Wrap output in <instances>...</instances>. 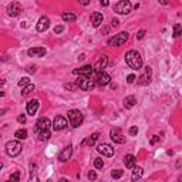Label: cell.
Returning <instances> with one entry per match:
<instances>
[{
  "label": "cell",
  "mask_w": 182,
  "mask_h": 182,
  "mask_svg": "<svg viewBox=\"0 0 182 182\" xmlns=\"http://www.w3.org/2000/svg\"><path fill=\"white\" fill-rule=\"evenodd\" d=\"M125 63L133 70H141L142 68V57L135 50H130L125 53Z\"/></svg>",
  "instance_id": "cell-1"
},
{
  "label": "cell",
  "mask_w": 182,
  "mask_h": 182,
  "mask_svg": "<svg viewBox=\"0 0 182 182\" xmlns=\"http://www.w3.org/2000/svg\"><path fill=\"white\" fill-rule=\"evenodd\" d=\"M67 115H68V122H70V125L73 128H78L84 121V114L80 110H70Z\"/></svg>",
  "instance_id": "cell-2"
},
{
  "label": "cell",
  "mask_w": 182,
  "mask_h": 182,
  "mask_svg": "<svg viewBox=\"0 0 182 182\" xmlns=\"http://www.w3.org/2000/svg\"><path fill=\"white\" fill-rule=\"evenodd\" d=\"M75 84H77V87L80 90H83V91H91V90L97 86L96 81L91 80V77H86V75H80V77L77 78V81H75Z\"/></svg>",
  "instance_id": "cell-3"
},
{
  "label": "cell",
  "mask_w": 182,
  "mask_h": 182,
  "mask_svg": "<svg viewBox=\"0 0 182 182\" xmlns=\"http://www.w3.org/2000/svg\"><path fill=\"white\" fill-rule=\"evenodd\" d=\"M50 127H51V121L47 117H40L36 122V127H34V133L37 134H43V133H49Z\"/></svg>",
  "instance_id": "cell-4"
},
{
  "label": "cell",
  "mask_w": 182,
  "mask_h": 182,
  "mask_svg": "<svg viewBox=\"0 0 182 182\" xmlns=\"http://www.w3.org/2000/svg\"><path fill=\"white\" fill-rule=\"evenodd\" d=\"M4 148H6V154L9 155V157L14 158V157H17V155L22 152L23 145L20 144V141H9Z\"/></svg>",
  "instance_id": "cell-5"
},
{
  "label": "cell",
  "mask_w": 182,
  "mask_h": 182,
  "mask_svg": "<svg viewBox=\"0 0 182 182\" xmlns=\"http://www.w3.org/2000/svg\"><path fill=\"white\" fill-rule=\"evenodd\" d=\"M128 36H130V34L127 33V31H121V33L115 34L114 37L108 39L107 44H108V46H111V47H120V46H122L127 40H128Z\"/></svg>",
  "instance_id": "cell-6"
},
{
  "label": "cell",
  "mask_w": 182,
  "mask_h": 182,
  "mask_svg": "<svg viewBox=\"0 0 182 182\" xmlns=\"http://www.w3.org/2000/svg\"><path fill=\"white\" fill-rule=\"evenodd\" d=\"M114 10L118 14H128L133 10V4H131L130 0H120L114 6Z\"/></svg>",
  "instance_id": "cell-7"
},
{
  "label": "cell",
  "mask_w": 182,
  "mask_h": 182,
  "mask_svg": "<svg viewBox=\"0 0 182 182\" xmlns=\"http://www.w3.org/2000/svg\"><path fill=\"white\" fill-rule=\"evenodd\" d=\"M6 10H7V14H9L10 17H17V16L23 12L22 4H20L19 2H12V3H9Z\"/></svg>",
  "instance_id": "cell-8"
},
{
  "label": "cell",
  "mask_w": 182,
  "mask_h": 182,
  "mask_svg": "<svg viewBox=\"0 0 182 182\" xmlns=\"http://www.w3.org/2000/svg\"><path fill=\"white\" fill-rule=\"evenodd\" d=\"M110 138H111L115 144H124V142H125V137L121 134V130L117 128V127H115V128H111V131H110Z\"/></svg>",
  "instance_id": "cell-9"
},
{
  "label": "cell",
  "mask_w": 182,
  "mask_h": 182,
  "mask_svg": "<svg viewBox=\"0 0 182 182\" xmlns=\"http://www.w3.org/2000/svg\"><path fill=\"white\" fill-rule=\"evenodd\" d=\"M53 130L54 131H63L65 128V127L68 125L67 120H65L64 117H61V115H57L56 118H54V121H53Z\"/></svg>",
  "instance_id": "cell-10"
},
{
  "label": "cell",
  "mask_w": 182,
  "mask_h": 182,
  "mask_svg": "<svg viewBox=\"0 0 182 182\" xmlns=\"http://www.w3.org/2000/svg\"><path fill=\"white\" fill-rule=\"evenodd\" d=\"M93 73H94L93 65H90V64L83 65V67H80V68H74V70H73V74H74V75H86V77H91Z\"/></svg>",
  "instance_id": "cell-11"
},
{
  "label": "cell",
  "mask_w": 182,
  "mask_h": 182,
  "mask_svg": "<svg viewBox=\"0 0 182 182\" xmlns=\"http://www.w3.org/2000/svg\"><path fill=\"white\" fill-rule=\"evenodd\" d=\"M111 83V77L110 74H107L105 71H101V73H97V77H96V84L97 86H108V84Z\"/></svg>",
  "instance_id": "cell-12"
},
{
  "label": "cell",
  "mask_w": 182,
  "mask_h": 182,
  "mask_svg": "<svg viewBox=\"0 0 182 182\" xmlns=\"http://www.w3.org/2000/svg\"><path fill=\"white\" fill-rule=\"evenodd\" d=\"M97 151H98L101 155L107 157V158H110V157L114 155V148H112L110 144H105V142H102V144H100L98 147H97Z\"/></svg>",
  "instance_id": "cell-13"
},
{
  "label": "cell",
  "mask_w": 182,
  "mask_h": 182,
  "mask_svg": "<svg viewBox=\"0 0 182 182\" xmlns=\"http://www.w3.org/2000/svg\"><path fill=\"white\" fill-rule=\"evenodd\" d=\"M151 75H152L151 67H145L144 74H141L138 78V84L139 86H148V84L151 83Z\"/></svg>",
  "instance_id": "cell-14"
},
{
  "label": "cell",
  "mask_w": 182,
  "mask_h": 182,
  "mask_svg": "<svg viewBox=\"0 0 182 182\" xmlns=\"http://www.w3.org/2000/svg\"><path fill=\"white\" fill-rule=\"evenodd\" d=\"M71 155H73V145L68 144L67 147H64V148H63V151L60 152L57 158H59L60 162H65V161H68L71 158Z\"/></svg>",
  "instance_id": "cell-15"
},
{
  "label": "cell",
  "mask_w": 182,
  "mask_h": 182,
  "mask_svg": "<svg viewBox=\"0 0 182 182\" xmlns=\"http://www.w3.org/2000/svg\"><path fill=\"white\" fill-rule=\"evenodd\" d=\"M47 50L44 47H31V49L27 50V54L30 57H37V59H41V57L46 56Z\"/></svg>",
  "instance_id": "cell-16"
},
{
  "label": "cell",
  "mask_w": 182,
  "mask_h": 182,
  "mask_svg": "<svg viewBox=\"0 0 182 182\" xmlns=\"http://www.w3.org/2000/svg\"><path fill=\"white\" fill-rule=\"evenodd\" d=\"M107 64H108V57L107 56H101L100 57V60L96 63V64L93 65V70H94V73H101V71H104V68L107 67Z\"/></svg>",
  "instance_id": "cell-17"
},
{
  "label": "cell",
  "mask_w": 182,
  "mask_h": 182,
  "mask_svg": "<svg viewBox=\"0 0 182 182\" xmlns=\"http://www.w3.org/2000/svg\"><path fill=\"white\" fill-rule=\"evenodd\" d=\"M49 26H50V20H49V17H46V16H41L40 19H39V22H37V24H36V30L37 31H46L47 29H49Z\"/></svg>",
  "instance_id": "cell-18"
},
{
  "label": "cell",
  "mask_w": 182,
  "mask_h": 182,
  "mask_svg": "<svg viewBox=\"0 0 182 182\" xmlns=\"http://www.w3.org/2000/svg\"><path fill=\"white\" fill-rule=\"evenodd\" d=\"M39 105H40V102H39V100H30V101L27 102V107H26V110H27V114L29 115H34L36 112H37L39 110Z\"/></svg>",
  "instance_id": "cell-19"
},
{
  "label": "cell",
  "mask_w": 182,
  "mask_h": 182,
  "mask_svg": "<svg viewBox=\"0 0 182 182\" xmlns=\"http://www.w3.org/2000/svg\"><path fill=\"white\" fill-rule=\"evenodd\" d=\"M102 22H104V16L100 12H94L91 14V24H93V27H96V29L100 27L102 24Z\"/></svg>",
  "instance_id": "cell-20"
},
{
  "label": "cell",
  "mask_w": 182,
  "mask_h": 182,
  "mask_svg": "<svg viewBox=\"0 0 182 182\" xmlns=\"http://www.w3.org/2000/svg\"><path fill=\"white\" fill-rule=\"evenodd\" d=\"M124 165H125V168H130V169H133V168L137 165V158L134 157L133 154L125 155V158H124Z\"/></svg>",
  "instance_id": "cell-21"
},
{
  "label": "cell",
  "mask_w": 182,
  "mask_h": 182,
  "mask_svg": "<svg viewBox=\"0 0 182 182\" xmlns=\"http://www.w3.org/2000/svg\"><path fill=\"white\" fill-rule=\"evenodd\" d=\"M142 175H144V169H142L141 167H134L133 168V174H131V181H133V182L139 181V179L142 178Z\"/></svg>",
  "instance_id": "cell-22"
},
{
  "label": "cell",
  "mask_w": 182,
  "mask_h": 182,
  "mask_svg": "<svg viewBox=\"0 0 182 182\" xmlns=\"http://www.w3.org/2000/svg\"><path fill=\"white\" fill-rule=\"evenodd\" d=\"M98 137H100V134H98V133L91 134V135H90L88 138H86L83 142H81V147H86V145H88V147H93V145L96 144V141L98 139Z\"/></svg>",
  "instance_id": "cell-23"
},
{
  "label": "cell",
  "mask_w": 182,
  "mask_h": 182,
  "mask_svg": "<svg viewBox=\"0 0 182 182\" xmlns=\"http://www.w3.org/2000/svg\"><path fill=\"white\" fill-rule=\"evenodd\" d=\"M137 105V98H135V96H128V97H125L124 98V107L125 108H133V107H135Z\"/></svg>",
  "instance_id": "cell-24"
},
{
  "label": "cell",
  "mask_w": 182,
  "mask_h": 182,
  "mask_svg": "<svg viewBox=\"0 0 182 182\" xmlns=\"http://www.w3.org/2000/svg\"><path fill=\"white\" fill-rule=\"evenodd\" d=\"M61 19L67 23H74L75 20H77V16H75L74 13H71V12H64L61 14Z\"/></svg>",
  "instance_id": "cell-25"
},
{
  "label": "cell",
  "mask_w": 182,
  "mask_h": 182,
  "mask_svg": "<svg viewBox=\"0 0 182 182\" xmlns=\"http://www.w3.org/2000/svg\"><path fill=\"white\" fill-rule=\"evenodd\" d=\"M14 137L17 139H26V138H27V130H23V128H20V130H17L14 133Z\"/></svg>",
  "instance_id": "cell-26"
},
{
  "label": "cell",
  "mask_w": 182,
  "mask_h": 182,
  "mask_svg": "<svg viewBox=\"0 0 182 182\" xmlns=\"http://www.w3.org/2000/svg\"><path fill=\"white\" fill-rule=\"evenodd\" d=\"M33 90H34V86H33V84H29V86H26V87H23V91H22V96H29V94H30L31 93V91H33Z\"/></svg>",
  "instance_id": "cell-27"
},
{
  "label": "cell",
  "mask_w": 182,
  "mask_h": 182,
  "mask_svg": "<svg viewBox=\"0 0 182 182\" xmlns=\"http://www.w3.org/2000/svg\"><path fill=\"white\" fill-rule=\"evenodd\" d=\"M122 175H124V171H122V169H114V171L111 172V176H112L114 179H120Z\"/></svg>",
  "instance_id": "cell-28"
},
{
  "label": "cell",
  "mask_w": 182,
  "mask_h": 182,
  "mask_svg": "<svg viewBox=\"0 0 182 182\" xmlns=\"http://www.w3.org/2000/svg\"><path fill=\"white\" fill-rule=\"evenodd\" d=\"M29 84H30V78H29V77H23V78H20V81H19V84H17V86H19L20 88H23V87L29 86Z\"/></svg>",
  "instance_id": "cell-29"
},
{
  "label": "cell",
  "mask_w": 182,
  "mask_h": 182,
  "mask_svg": "<svg viewBox=\"0 0 182 182\" xmlns=\"http://www.w3.org/2000/svg\"><path fill=\"white\" fill-rule=\"evenodd\" d=\"M181 30H182V27H181V24L179 23H176L175 26H174V37H179L181 36Z\"/></svg>",
  "instance_id": "cell-30"
},
{
  "label": "cell",
  "mask_w": 182,
  "mask_h": 182,
  "mask_svg": "<svg viewBox=\"0 0 182 182\" xmlns=\"http://www.w3.org/2000/svg\"><path fill=\"white\" fill-rule=\"evenodd\" d=\"M50 137H51V133H43V134H39L37 135V138H39V141H47V139H50Z\"/></svg>",
  "instance_id": "cell-31"
},
{
  "label": "cell",
  "mask_w": 182,
  "mask_h": 182,
  "mask_svg": "<svg viewBox=\"0 0 182 182\" xmlns=\"http://www.w3.org/2000/svg\"><path fill=\"white\" fill-rule=\"evenodd\" d=\"M94 167H96V169H102L104 162H102L101 158H96V159H94Z\"/></svg>",
  "instance_id": "cell-32"
},
{
  "label": "cell",
  "mask_w": 182,
  "mask_h": 182,
  "mask_svg": "<svg viewBox=\"0 0 182 182\" xmlns=\"http://www.w3.org/2000/svg\"><path fill=\"white\" fill-rule=\"evenodd\" d=\"M9 181H12V182H19L20 181V172L19 171H16V172H13L12 174V176H10V179Z\"/></svg>",
  "instance_id": "cell-33"
},
{
  "label": "cell",
  "mask_w": 182,
  "mask_h": 182,
  "mask_svg": "<svg viewBox=\"0 0 182 182\" xmlns=\"http://www.w3.org/2000/svg\"><path fill=\"white\" fill-rule=\"evenodd\" d=\"M64 88L65 90H70V91H75L78 87H77V84H75V83H70V84H65Z\"/></svg>",
  "instance_id": "cell-34"
},
{
  "label": "cell",
  "mask_w": 182,
  "mask_h": 182,
  "mask_svg": "<svg viewBox=\"0 0 182 182\" xmlns=\"http://www.w3.org/2000/svg\"><path fill=\"white\" fill-rule=\"evenodd\" d=\"M36 70H37V67H36V65H27V67H26V71H27L29 74H34V73H36Z\"/></svg>",
  "instance_id": "cell-35"
},
{
  "label": "cell",
  "mask_w": 182,
  "mask_h": 182,
  "mask_svg": "<svg viewBox=\"0 0 182 182\" xmlns=\"http://www.w3.org/2000/svg\"><path fill=\"white\" fill-rule=\"evenodd\" d=\"M128 133H130V135H131V137L137 135V134H138V127H137V125L131 127V128H130V131H128Z\"/></svg>",
  "instance_id": "cell-36"
},
{
  "label": "cell",
  "mask_w": 182,
  "mask_h": 182,
  "mask_svg": "<svg viewBox=\"0 0 182 182\" xmlns=\"http://www.w3.org/2000/svg\"><path fill=\"white\" fill-rule=\"evenodd\" d=\"M88 179L91 182L96 181V179H97V172H96V171H90V172H88Z\"/></svg>",
  "instance_id": "cell-37"
},
{
  "label": "cell",
  "mask_w": 182,
  "mask_h": 182,
  "mask_svg": "<svg viewBox=\"0 0 182 182\" xmlns=\"http://www.w3.org/2000/svg\"><path fill=\"white\" fill-rule=\"evenodd\" d=\"M29 182H40V181H39V176L36 174H31L30 178H29Z\"/></svg>",
  "instance_id": "cell-38"
},
{
  "label": "cell",
  "mask_w": 182,
  "mask_h": 182,
  "mask_svg": "<svg viewBox=\"0 0 182 182\" xmlns=\"http://www.w3.org/2000/svg\"><path fill=\"white\" fill-rule=\"evenodd\" d=\"M134 81H135V75H134V74H130L128 77H127V83H128V84H133Z\"/></svg>",
  "instance_id": "cell-39"
},
{
  "label": "cell",
  "mask_w": 182,
  "mask_h": 182,
  "mask_svg": "<svg viewBox=\"0 0 182 182\" xmlns=\"http://www.w3.org/2000/svg\"><path fill=\"white\" fill-rule=\"evenodd\" d=\"M144 36H145V30H139L138 33H137V39H138V40H142Z\"/></svg>",
  "instance_id": "cell-40"
},
{
  "label": "cell",
  "mask_w": 182,
  "mask_h": 182,
  "mask_svg": "<svg viewBox=\"0 0 182 182\" xmlns=\"http://www.w3.org/2000/svg\"><path fill=\"white\" fill-rule=\"evenodd\" d=\"M63 30H64V27H63V26H56V27H54V33H56V34L63 33Z\"/></svg>",
  "instance_id": "cell-41"
},
{
  "label": "cell",
  "mask_w": 182,
  "mask_h": 182,
  "mask_svg": "<svg viewBox=\"0 0 182 182\" xmlns=\"http://www.w3.org/2000/svg\"><path fill=\"white\" fill-rule=\"evenodd\" d=\"M158 141H159V137H158V135H154V137L151 138V141H149V144H151V145H155Z\"/></svg>",
  "instance_id": "cell-42"
},
{
  "label": "cell",
  "mask_w": 182,
  "mask_h": 182,
  "mask_svg": "<svg viewBox=\"0 0 182 182\" xmlns=\"http://www.w3.org/2000/svg\"><path fill=\"white\" fill-rule=\"evenodd\" d=\"M17 121H19L20 124H26V115L24 114L19 115V117H17Z\"/></svg>",
  "instance_id": "cell-43"
},
{
  "label": "cell",
  "mask_w": 182,
  "mask_h": 182,
  "mask_svg": "<svg viewBox=\"0 0 182 182\" xmlns=\"http://www.w3.org/2000/svg\"><path fill=\"white\" fill-rule=\"evenodd\" d=\"M118 24H120V22H118V19H112V20H111V26H112V27H117Z\"/></svg>",
  "instance_id": "cell-44"
},
{
  "label": "cell",
  "mask_w": 182,
  "mask_h": 182,
  "mask_svg": "<svg viewBox=\"0 0 182 182\" xmlns=\"http://www.w3.org/2000/svg\"><path fill=\"white\" fill-rule=\"evenodd\" d=\"M7 111H9L7 108H2V110H0V115H4V114H6Z\"/></svg>",
  "instance_id": "cell-45"
},
{
  "label": "cell",
  "mask_w": 182,
  "mask_h": 182,
  "mask_svg": "<svg viewBox=\"0 0 182 182\" xmlns=\"http://www.w3.org/2000/svg\"><path fill=\"white\" fill-rule=\"evenodd\" d=\"M100 3H101V6H108V4H110V3H108V2H107V0H104V2H102V0H101V2H100Z\"/></svg>",
  "instance_id": "cell-46"
},
{
  "label": "cell",
  "mask_w": 182,
  "mask_h": 182,
  "mask_svg": "<svg viewBox=\"0 0 182 182\" xmlns=\"http://www.w3.org/2000/svg\"><path fill=\"white\" fill-rule=\"evenodd\" d=\"M59 182H70V181H68V179H65V178H60Z\"/></svg>",
  "instance_id": "cell-47"
},
{
  "label": "cell",
  "mask_w": 182,
  "mask_h": 182,
  "mask_svg": "<svg viewBox=\"0 0 182 182\" xmlns=\"http://www.w3.org/2000/svg\"><path fill=\"white\" fill-rule=\"evenodd\" d=\"M3 84H4V80H0V87L3 86Z\"/></svg>",
  "instance_id": "cell-48"
},
{
  "label": "cell",
  "mask_w": 182,
  "mask_h": 182,
  "mask_svg": "<svg viewBox=\"0 0 182 182\" xmlns=\"http://www.w3.org/2000/svg\"><path fill=\"white\" fill-rule=\"evenodd\" d=\"M0 97H4V93H3V91H0Z\"/></svg>",
  "instance_id": "cell-49"
},
{
  "label": "cell",
  "mask_w": 182,
  "mask_h": 182,
  "mask_svg": "<svg viewBox=\"0 0 182 182\" xmlns=\"http://www.w3.org/2000/svg\"><path fill=\"white\" fill-rule=\"evenodd\" d=\"M2 168H3V162H0V171H2Z\"/></svg>",
  "instance_id": "cell-50"
},
{
  "label": "cell",
  "mask_w": 182,
  "mask_h": 182,
  "mask_svg": "<svg viewBox=\"0 0 182 182\" xmlns=\"http://www.w3.org/2000/svg\"><path fill=\"white\" fill-rule=\"evenodd\" d=\"M7 182H12V181H7Z\"/></svg>",
  "instance_id": "cell-51"
},
{
  "label": "cell",
  "mask_w": 182,
  "mask_h": 182,
  "mask_svg": "<svg viewBox=\"0 0 182 182\" xmlns=\"http://www.w3.org/2000/svg\"><path fill=\"white\" fill-rule=\"evenodd\" d=\"M0 137H2V135H0Z\"/></svg>",
  "instance_id": "cell-52"
}]
</instances>
